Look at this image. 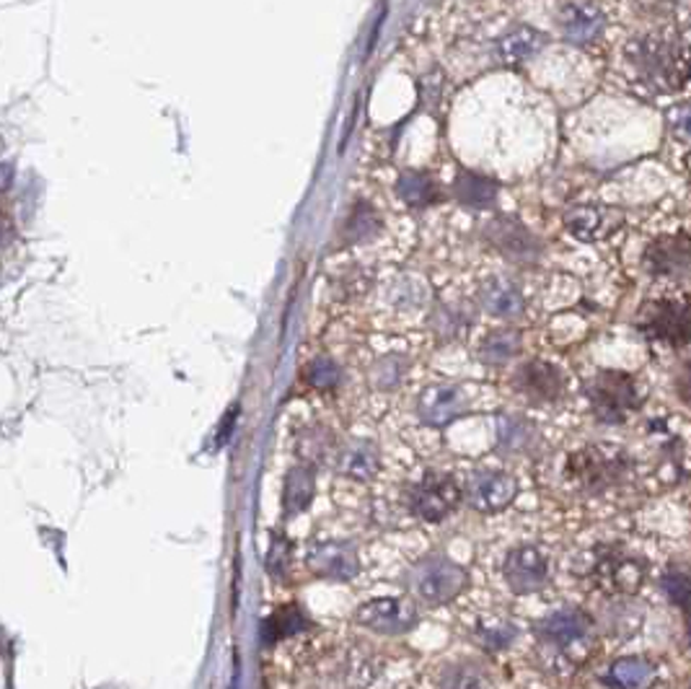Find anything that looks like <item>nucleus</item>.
Returning a JSON list of instances; mask_svg holds the SVG:
<instances>
[{
  "mask_svg": "<svg viewBox=\"0 0 691 689\" xmlns=\"http://www.w3.org/2000/svg\"><path fill=\"white\" fill-rule=\"evenodd\" d=\"M519 485L508 472L479 470L466 483V503L479 513H498L513 503Z\"/></svg>",
  "mask_w": 691,
  "mask_h": 689,
  "instance_id": "15",
  "label": "nucleus"
},
{
  "mask_svg": "<svg viewBox=\"0 0 691 689\" xmlns=\"http://www.w3.org/2000/svg\"><path fill=\"white\" fill-rule=\"evenodd\" d=\"M355 622L360 628L379 632V635H404V632L417 628L420 611H417V604L409 602V598L381 596L360 604L358 611H355Z\"/></svg>",
  "mask_w": 691,
  "mask_h": 689,
  "instance_id": "7",
  "label": "nucleus"
},
{
  "mask_svg": "<svg viewBox=\"0 0 691 689\" xmlns=\"http://www.w3.org/2000/svg\"><path fill=\"white\" fill-rule=\"evenodd\" d=\"M642 268L653 277L683 281L691 275V234H660L642 252Z\"/></svg>",
  "mask_w": 691,
  "mask_h": 689,
  "instance_id": "8",
  "label": "nucleus"
},
{
  "mask_svg": "<svg viewBox=\"0 0 691 689\" xmlns=\"http://www.w3.org/2000/svg\"><path fill=\"white\" fill-rule=\"evenodd\" d=\"M663 591H666L668 602L683 611H691V575L681 573V570H671L663 578Z\"/></svg>",
  "mask_w": 691,
  "mask_h": 689,
  "instance_id": "38",
  "label": "nucleus"
},
{
  "mask_svg": "<svg viewBox=\"0 0 691 689\" xmlns=\"http://www.w3.org/2000/svg\"><path fill=\"white\" fill-rule=\"evenodd\" d=\"M432 332H436L441 340H453L458 335H464L466 324H469V319L464 317V311L461 309H453V306H441V309L432 314Z\"/></svg>",
  "mask_w": 691,
  "mask_h": 689,
  "instance_id": "36",
  "label": "nucleus"
},
{
  "mask_svg": "<svg viewBox=\"0 0 691 689\" xmlns=\"http://www.w3.org/2000/svg\"><path fill=\"white\" fill-rule=\"evenodd\" d=\"M502 573L513 594H536L549 583V558L539 547L519 545L508 553Z\"/></svg>",
  "mask_w": 691,
  "mask_h": 689,
  "instance_id": "14",
  "label": "nucleus"
},
{
  "mask_svg": "<svg viewBox=\"0 0 691 689\" xmlns=\"http://www.w3.org/2000/svg\"><path fill=\"white\" fill-rule=\"evenodd\" d=\"M466 583H469L466 570L445 555H428V558L415 562L404 578V586L415 596V602L430 609L453 602L466 589Z\"/></svg>",
  "mask_w": 691,
  "mask_h": 689,
  "instance_id": "3",
  "label": "nucleus"
},
{
  "mask_svg": "<svg viewBox=\"0 0 691 689\" xmlns=\"http://www.w3.org/2000/svg\"><path fill=\"white\" fill-rule=\"evenodd\" d=\"M306 566L317 578L324 581L347 583L360 573V558L353 542L342 539H321L309 545L306 553Z\"/></svg>",
  "mask_w": 691,
  "mask_h": 689,
  "instance_id": "12",
  "label": "nucleus"
},
{
  "mask_svg": "<svg viewBox=\"0 0 691 689\" xmlns=\"http://www.w3.org/2000/svg\"><path fill=\"white\" fill-rule=\"evenodd\" d=\"M593 415L606 426H621L632 413L642 407L638 379L624 371H601L585 387Z\"/></svg>",
  "mask_w": 691,
  "mask_h": 689,
  "instance_id": "4",
  "label": "nucleus"
},
{
  "mask_svg": "<svg viewBox=\"0 0 691 689\" xmlns=\"http://www.w3.org/2000/svg\"><path fill=\"white\" fill-rule=\"evenodd\" d=\"M313 500V470L309 464L293 466L285 477V490H283V508L285 516H298Z\"/></svg>",
  "mask_w": 691,
  "mask_h": 689,
  "instance_id": "27",
  "label": "nucleus"
},
{
  "mask_svg": "<svg viewBox=\"0 0 691 689\" xmlns=\"http://www.w3.org/2000/svg\"><path fill=\"white\" fill-rule=\"evenodd\" d=\"M389 296H391V304H394L396 309L407 311V309H417V306L425 304L428 290H425V283L415 281V277H400V281L391 283Z\"/></svg>",
  "mask_w": 691,
  "mask_h": 689,
  "instance_id": "35",
  "label": "nucleus"
},
{
  "mask_svg": "<svg viewBox=\"0 0 691 689\" xmlns=\"http://www.w3.org/2000/svg\"><path fill=\"white\" fill-rule=\"evenodd\" d=\"M337 472L355 483H371L379 475L381 454L371 441H347L337 449Z\"/></svg>",
  "mask_w": 691,
  "mask_h": 689,
  "instance_id": "19",
  "label": "nucleus"
},
{
  "mask_svg": "<svg viewBox=\"0 0 691 689\" xmlns=\"http://www.w3.org/2000/svg\"><path fill=\"white\" fill-rule=\"evenodd\" d=\"M632 475V459L613 443H591L564 464V477L588 496H601Z\"/></svg>",
  "mask_w": 691,
  "mask_h": 689,
  "instance_id": "2",
  "label": "nucleus"
},
{
  "mask_svg": "<svg viewBox=\"0 0 691 689\" xmlns=\"http://www.w3.org/2000/svg\"><path fill=\"white\" fill-rule=\"evenodd\" d=\"M396 194L412 211H425V207L441 203V185L430 177L428 171H404L396 182Z\"/></svg>",
  "mask_w": 691,
  "mask_h": 689,
  "instance_id": "24",
  "label": "nucleus"
},
{
  "mask_svg": "<svg viewBox=\"0 0 691 689\" xmlns=\"http://www.w3.org/2000/svg\"><path fill=\"white\" fill-rule=\"evenodd\" d=\"M663 120L674 141L691 145V104H674L671 109H666Z\"/></svg>",
  "mask_w": 691,
  "mask_h": 689,
  "instance_id": "37",
  "label": "nucleus"
},
{
  "mask_svg": "<svg viewBox=\"0 0 691 689\" xmlns=\"http://www.w3.org/2000/svg\"><path fill=\"white\" fill-rule=\"evenodd\" d=\"M634 326L653 343L683 347L691 343V296L653 298L640 306Z\"/></svg>",
  "mask_w": 691,
  "mask_h": 689,
  "instance_id": "5",
  "label": "nucleus"
},
{
  "mask_svg": "<svg viewBox=\"0 0 691 689\" xmlns=\"http://www.w3.org/2000/svg\"><path fill=\"white\" fill-rule=\"evenodd\" d=\"M674 389H676V394H679V400L683 402V405L691 407V360H683V364L676 368Z\"/></svg>",
  "mask_w": 691,
  "mask_h": 689,
  "instance_id": "40",
  "label": "nucleus"
},
{
  "mask_svg": "<svg viewBox=\"0 0 691 689\" xmlns=\"http://www.w3.org/2000/svg\"><path fill=\"white\" fill-rule=\"evenodd\" d=\"M337 441H334V433H330L326 428L313 426L311 430H303L298 436V454H301L303 462L321 464L326 459L337 456Z\"/></svg>",
  "mask_w": 691,
  "mask_h": 689,
  "instance_id": "29",
  "label": "nucleus"
},
{
  "mask_svg": "<svg viewBox=\"0 0 691 689\" xmlns=\"http://www.w3.org/2000/svg\"><path fill=\"white\" fill-rule=\"evenodd\" d=\"M441 689H487V677L474 661H458L445 666L441 674Z\"/></svg>",
  "mask_w": 691,
  "mask_h": 689,
  "instance_id": "30",
  "label": "nucleus"
},
{
  "mask_svg": "<svg viewBox=\"0 0 691 689\" xmlns=\"http://www.w3.org/2000/svg\"><path fill=\"white\" fill-rule=\"evenodd\" d=\"M409 360L404 355H383L381 360H376V366L371 368V384L381 392H391L404 381L407 376Z\"/></svg>",
  "mask_w": 691,
  "mask_h": 689,
  "instance_id": "32",
  "label": "nucleus"
},
{
  "mask_svg": "<svg viewBox=\"0 0 691 689\" xmlns=\"http://www.w3.org/2000/svg\"><path fill=\"white\" fill-rule=\"evenodd\" d=\"M624 55L638 79L653 92L674 94L691 81V45L674 26L640 34L627 45Z\"/></svg>",
  "mask_w": 691,
  "mask_h": 689,
  "instance_id": "1",
  "label": "nucleus"
},
{
  "mask_svg": "<svg viewBox=\"0 0 691 689\" xmlns=\"http://www.w3.org/2000/svg\"><path fill=\"white\" fill-rule=\"evenodd\" d=\"M469 409V396L456 384H432L417 396V415L425 426L445 428Z\"/></svg>",
  "mask_w": 691,
  "mask_h": 689,
  "instance_id": "16",
  "label": "nucleus"
},
{
  "mask_svg": "<svg viewBox=\"0 0 691 689\" xmlns=\"http://www.w3.org/2000/svg\"><path fill=\"white\" fill-rule=\"evenodd\" d=\"M290 568V542L285 537H275L267 553V573L272 578H285Z\"/></svg>",
  "mask_w": 691,
  "mask_h": 689,
  "instance_id": "39",
  "label": "nucleus"
},
{
  "mask_svg": "<svg viewBox=\"0 0 691 689\" xmlns=\"http://www.w3.org/2000/svg\"><path fill=\"white\" fill-rule=\"evenodd\" d=\"M689 645H691V628H689Z\"/></svg>",
  "mask_w": 691,
  "mask_h": 689,
  "instance_id": "41",
  "label": "nucleus"
},
{
  "mask_svg": "<svg viewBox=\"0 0 691 689\" xmlns=\"http://www.w3.org/2000/svg\"><path fill=\"white\" fill-rule=\"evenodd\" d=\"M461 498L464 492L458 483L445 472H428L422 479L407 487V508L412 516L428 521V524L449 519L458 508Z\"/></svg>",
  "mask_w": 691,
  "mask_h": 689,
  "instance_id": "6",
  "label": "nucleus"
},
{
  "mask_svg": "<svg viewBox=\"0 0 691 689\" xmlns=\"http://www.w3.org/2000/svg\"><path fill=\"white\" fill-rule=\"evenodd\" d=\"M557 24H560L562 37L572 41V45H591V41H596L604 34L606 16L596 5L568 3L560 9Z\"/></svg>",
  "mask_w": 691,
  "mask_h": 689,
  "instance_id": "18",
  "label": "nucleus"
},
{
  "mask_svg": "<svg viewBox=\"0 0 691 689\" xmlns=\"http://www.w3.org/2000/svg\"><path fill=\"white\" fill-rule=\"evenodd\" d=\"M474 635H477L479 645H485L487 651L498 653V651L511 649L515 635H519V630H515L513 622H502V619H498V622H481Z\"/></svg>",
  "mask_w": 691,
  "mask_h": 689,
  "instance_id": "33",
  "label": "nucleus"
},
{
  "mask_svg": "<svg viewBox=\"0 0 691 689\" xmlns=\"http://www.w3.org/2000/svg\"><path fill=\"white\" fill-rule=\"evenodd\" d=\"M309 628H311V619L306 617V611L298 607V604H285V607L272 611V615L264 619L262 640L267 649H275L277 643H283V640L298 635V632H303Z\"/></svg>",
  "mask_w": 691,
  "mask_h": 689,
  "instance_id": "25",
  "label": "nucleus"
},
{
  "mask_svg": "<svg viewBox=\"0 0 691 689\" xmlns=\"http://www.w3.org/2000/svg\"><path fill=\"white\" fill-rule=\"evenodd\" d=\"M485 239L492 249H498V254L519 264H532L544 252V241L539 236L528 226H523L521 221L511 218V215L492 218L485 228Z\"/></svg>",
  "mask_w": 691,
  "mask_h": 689,
  "instance_id": "9",
  "label": "nucleus"
},
{
  "mask_svg": "<svg viewBox=\"0 0 691 689\" xmlns=\"http://www.w3.org/2000/svg\"><path fill=\"white\" fill-rule=\"evenodd\" d=\"M339 379V366L334 364L332 358H326V355H319V358H313L311 364L306 366V381H309L311 389H317V392H332V389H337Z\"/></svg>",
  "mask_w": 691,
  "mask_h": 689,
  "instance_id": "34",
  "label": "nucleus"
},
{
  "mask_svg": "<svg viewBox=\"0 0 691 689\" xmlns=\"http://www.w3.org/2000/svg\"><path fill=\"white\" fill-rule=\"evenodd\" d=\"M593 578H596V583L606 594L630 596L638 594L642 583H645V566L632 555L621 553V549H606V553L598 555Z\"/></svg>",
  "mask_w": 691,
  "mask_h": 689,
  "instance_id": "13",
  "label": "nucleus"
},
{
  "mask_svg": "<svg viewBox=\"0 0 691 689\" xmlns=\"http://www.w3.org/2000/svg\"><path fill=\"white\" fill-rule=\"evenodd\" d=\"M479 301L485 311L500 319H519L526 311V298L519 285L508 277H487L479 290Z\"/></svg>",
  "mask_w": 691,
  "mask_h": 689,
  "instance_id": "20",
  "label": "nucleus"
},
{
  "mask_svg": "<svg viewBox=\"0 0 691 689\" xmlns=\"http://www.w3.org/2000/svg\"><path fill=\"white\" fill-rule=\"evenodd\" d=\"M513 389L534 405H555L568 394V376L560 366L534 358L519 366L513 373Z\"/></svg>",
  "mask_w": 691,
  "mask_h": 689,
  "instance_id": "10",
  "label": "nucleus"
},
{
  "mask_svg": "<svg viewBox=\"0 0 691 689\" xmlns=\"http://www.w3.org/2000/svg\"><path fill=\"white\" fill-rule=\"evenodd\" d=\"M547 34H541L534 26H519L498 39V60L508 68H519L521 62L532 60L536 52L547 45Z\"/></svg>",
  "mask_w": 691,
  "mask_h": 689,
  "instance_id": "23",
  "label": "nucleus"
},
{
  "mask_svg": "<svg viewBox=\"0 0 691 689\" xmlns=\"http://www.w3.org/2000/svg\"><path fill=\"white\" fill-rule=\"evenodd\" d=\"M689 689H691V687H689Z\"/></svg>",
  "mask_w": 691,
  "mask_h": 689,
  "instance_id": "42",
  "label": "nucleus"
},
{
  "mask_svg": "<svg viewBox=\"0 0 691 689\" xmlns=\"http://www.w3.org/2000/svg\"><path fill=\"white\" fill-rule=\"evenodd\" d=\"M564 228L581 241H604L624 224V213L609 205H575L564 213Z\"/></svg>",
  "mask_w": 691,
  "mask_h": 689,
  "instance_id": "17",
  "label": "nucleus"
},
{
  "mask_svg": "<svg viewBox=\"0 0 691 689\" xmlns=\"http://www.w3.org/2000/svg\"><path fill=\"white\" fill-rule=\"evenodd\" d=\"M655 679V666L647 658L627 656L613 661L604 681L613 689H651Z\"/></svg>",
  "mask_w": 691,
  "mask_h": 689,
  "instance_id": "26",
  "label": "nucleus"
},
{
  "mask_svg": "<svg viewBox=\"0 0 691 689\" xmlns=\"http://www.w3.org/2000/svg\"><path fill=\"white\" fill-rule=\"evenodd\" d=\"M591 632L593 619L585 615L583 609L575 607L551 611L549 617H544L541 622L536 625V638H539L544 645H549V649L562 653H570L588 643Z\"/></svg>",
  "mask_w": 691,
  "mask_h": 689,
  "instance_id": "11",
  "label": "nucleus"
},
{
  "mask_svg": "<svg viewBox=\"0 0 691 689\" xmlns=\"http://www.w3.org/2000/svg\"><path fill=\"white\" fill-rule=\"evenodd\" d=\"M453 194L469 211H490L498 203L500 185L495 179L485 177V174L458 171L456 182H453Z\"/></svg>",
  "mask_w": 691,
  "mask_h": 689,
  "instance_id": "21",
  "label": "nucleus"
},
{
  "mask_svg": "<svg viewBox=\"0 0 691 689\" xmlns=\"http://www.w3.org/2000/svg\"><path fill=\"white\" fill-rule=\"evenodd\" d=\"M381 228H383V221L379 218V213L373 211V205L360 203V205H355L350 218H347L345 236L350 243H360V241L373 239Z\"/></svg>",
  "mask_w": 691,
  "mask_h": 689,
  "instance_id": "31",
  "label": "nucleus"
},
{
  "mask_svg": "<svg viewBox=\"0 0 691 689\" xmlns=\"http://www.w3.org/2000/svg\"><path fill=\"white\" fill-rule=\"evenodd\" d=\"M539 443V430L532 420L519 415L498 417V449L508 456L532 454Z\"/></svg>",
  "mask_w": 691,
  "mask_h": 689,
  "instance_id": "22",
  "label": "nucleus"
},
{
  "mask_svg": "<svg viewBox=\"0 0 691 689\" xmlns=\"http://www.w3.org/2000/svg\"><path fill=\"white\" fill-rule=\"evenodd\" d=\"M519 353L521 335L515 330H495L479 345V360L487 366H505Z\"/></svg>",
  "mask_w": 691,
  "mask_h": 689,
  "instance_id": "28",
  "label": "nucleus"
}]
</instances>
